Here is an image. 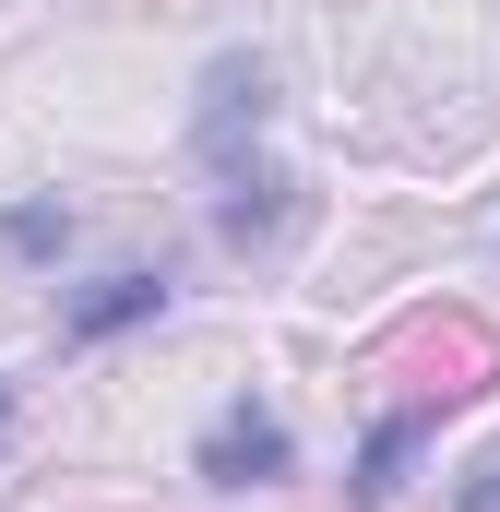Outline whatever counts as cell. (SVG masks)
Here are the masks:
<instances>
[{"mask_svg":"<svg viewBox=\"0 0 500 512\" xmlns=\"http://www.w3.org/2000/svg\"><path fill=\"white\" fill-rule=\"evenodd\" d=\"M441 405H405V417H381L370 453H358V501H393V477H405V453H417V429H429Z\"/></svg>","mask_w":500,"mask_h":512,"instance_id":"3957f363","label":"cell"},{"mask_svg":"<svg viewBox=\"0 0 500 512\" xmlns=\"http://www.w3.org/2000/svg\"><path fill=\"white\" fill-rule=\"evenodd\" d=\"M465 512H500V453L477 465V477H465Z\"/></svg>","mask_w":500,"mask_h":512,"instance_id":"277c9868","label":"cell"},{"mask_svg":"<svg viewBox=\"0 0 500 512\" xmlns=\"http://www.w3.org/2000/svg\"><path fill=\"white\" fill-rule=\"evenodd\" d=\"M155 310H167V274H108V286H84V298L60 310V334H72V346H96V334L155 322Z\"/></svg>","mask_w":500,"mask_h":512,"instance_id":"7a4b0ae2","label":"cell"},{"mask_svg":"<svg viewBox=\"0 0 500 512\" xmlns=\"http://www.w3.org/2000/svg\"><path fill=\"white\" fill-rule=\"evenodd\" d=\"M203 477H215V489H262V477H286V429H274L262 405H227V417L203 429Z\"/></svg>","mask_w":500,"mask_h":512,"instance_id":"6da1fadb","label":"cell"}]
</instances>
